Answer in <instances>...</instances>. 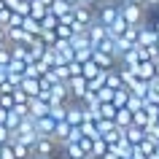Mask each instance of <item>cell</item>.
I'll use <instances>...</instances> for the list:
<instances>
[{
    "instance_id": "obj_1",
    "label": "cell",
    "mask_w": 159,
    "mask_h": 159,
    "mask_svg": "<svg viewBox=\"0 0 159 159\" xmlns=\"http://www.w3.org/2000/svg\"><path fill=\"white\" fill-rule=\"evenodd\" d=\"M119 14H121V19H124L127 25L132 27H140L143 22H146V8H143L140 3H129V0H119Z\"/></svg>"
},
{
    "instance_id": "obj_2",
    "label": "cell",
    "mask_w": 159,
    "mask_h": 159,
    "mask_svg": "<svg viewBox=\"0 0 159 159\" xmlns=\"http://www.w3.org/2000/svg\"><path fill=\"white\" fill-rule=\"evenodd\" d=\"M30 151H33V157H57L59 154V143L54 140L51 135H38L35 143L30 146Z\"/></svg>"
},
{
    "instance_id": "obj_3",
    "label": "cell",
    "mask_w": 159,
    "mask_h": 159,
    "mask_svg": "<svg viewBox=\"0 0 159 159\" xmlns=\"http://www.w3.org/2000/svg\"><path fill=\"white\" fill-rule=\"evenodd\" d=\"M67 89H70V100L81 102V97L89 92V81L84 75H73V78H67Z\"/></svg>"
},
{
    "instance_id": "obj_4",
    "label": "cell",
    "mask_w": 159,
    "mask_h": 159,
    "mask_svg": "<svg viewBox=\"0 0 159 159\" xmlns=\"http://www.w3.org/2000/svg\"><path fill=\"white\" fill-rule=\"evenodd\" d=\"M94 22V8L92 6H84V3H78V6H73V25L78 27H86Z\"/></svg>"
},
{
    "instance_id": "obj_5",
    "label": "cell",
    "mask_w": 159,
    "mask_h": 159,
    "mask_svg": "<svg viewBox=\"0 0 159 159\" xmlns=\"http://www.w3.org/2000/svg\"><path fill=\"white\" fill-rule=\"evenodd\" d=\"M157 43H159V35L154 33V27L148 22H143L138 30V46H157Z\"/></svg>"
},
{
    "instance_id": "obj_6",
    "label": "cell",
    "mask_w": 159,
    "mask_h": 159,
    "mask_svg": "<svg viewBox=\"0 0 159 159\" xmlns=\"http://www.w3.org/2000/svg\"><path fill=\"white\" fill-rule=\"evenodd\" d=\"M86 38H89V46H97L102 38H108V27H102L100 22H92V25H86Z\"/></svg>"
},
{
    "instance_id": "obj_7",
    "label": "cell",
    "mask_w": 159,
    "mask_h": 159,
    "mask_svg": "<svg viewBox=\"0 0 159 159\" xmlns=\"http://www.w3.org/2000/svg\"><path fill=\"white\" fill-rule=\"evenodd\" d=\"M51 105H54V102H62V105H65V102H70V89H67V84L65 81H57V84L51 86Z\"/></svg>"
},
{
    "instance_id": "obj_8",
    "label": "cell",
    "mask_w": 159,
    "mask_h": 159,
    "mask_svg": "<svg viewBox=\"0 0 159 159\" xmlns=\"http://www.w3.org/2000/svg\"><path fill=\"white\" fill-rule=\"evenodd\" d=\"M92 62L97 67H102V70L116 67V57H113V54H105V51H97V49H92Z\"/></svg>"
},
{
    "instance_id": "obj_9",
    "label": "cell",
    "mask_w": 159,
    "mask_h": 159,
    "mask_svg": "<svg viewBox=\"0 0 159 159\" xmlns=\"http://www.w3.org/2000/svg\"><path fill=\"white\" fill-rule=\"evenodd\" d=\"M6 38H8V43H27L33 35L25 33L22 25H16V27H6Z\"/></svg>"
},
{
    "instance_id": "obj_10",
    "label": "cell",
    "mask_w": 159,
    "mask_h": 159,
    "mask_svg": "<svg viewBox=\"0 0 159 159\" xmlns=\"http://www.w3.org/2000/svg\"><path fill=\"white\" fill-rule=\"evenodd\" d=\"M59 151L65 154V159H86V154H84V148L78 146V140L75 143H62Z\"/></svg>"
},
{
    "instance_id": "obj_11",
    "label": "cell",
    "mask_w": 159,
    "mask_h": 159,
    "mask_svg": "<svg viewBox=\"0 0 159 159\" xmlns=\"http://www.w3.org/2000/svg\"><path fill=\"white\" fill-rule=\"evenodd\" d=\"M54 124H57V121L46 113V116L35 119V132H38V135H54Z\"/></svg>"
},
{
    "instance_id": "obj_12",
    "label": "cell",
    "mask_w": 159,
    "mask_h": 159,
    "mask_svg": "<svg viewBox=\"0 0 159 159\" xmlns=\"http://www.w3.org/2000/svg\"><path fill=\"white\" fill-rule=\"evenodd\" d=\"M8 49H11V59L33 62V59H30V51H27V46H25V43H8Z\"/></svg>"
},
{
    "instance_id": "obj_13",
    "label": "cell",
    "mask_w": 159,
    "mask_h": 159,
    "mask_svg": "<svg viewBox=\"0 0 159 159\" xmlns=\"http://www.w3.org/2000/svg\"><path fill=\"white\" fill-rule=\"evenodd\" d=\"M113 124H116V127H121V129H124V127H129V124H132V111H129V108H116Z\"/></svg>"
},
{
    "instance_id": "obj_14",
    "label": "cell",
    "mask_w": 159,
    "mask_h": 159,
    "mask_svg": "<svg viewBox=\"0 0 159 159\" xmlns=\"http://www.w3.org/2000/svg\"><path fill=\"white\" fill-rule=\"evenodd\" d=\"M8 146H11V151L16 154V159H30V157H33V151H30V146H25L22 140H11Z\"/></svg>"
},
{
    "instance_id": "obj_15",
    "label": "cell",
    "mask_w": 159,
    "mask_h": 159,
    "mask_svg": "<svg viewBox=\"0 0 159 159\" xmlns=\"http://www.w3.org/2000/svg\"><path fill=\"white\" fill-rule=\"evenodd\" d=\"M22 30H25V33H30V35H38V33H41V22L25 14V16H22Z\"/></svg>"
},
{
    "instance_id": "obj_16",
    "label": "cell",
    "mask_w": 159,
    "mask_h": 159,
    "mask_svg": "<svg viewBox=\"0 0 159 159\" xmlns=\"http://www.w3.org/2000/svg\"><path fill=\"white\" fill-rule=\"evenodd\" d=\"M102 86H108V89H119V86H121V78H119V70H116V67H111L108 73H105Z\"/></svg>"
},
{
    "instance_id": "obj_17",
    "label": "cell",
    "mask_w": 159,
    "mask_h": 159,
    "mask_svg": "<svg viewBox=\"0 0 159 159\" xmlns=\"http://www.w3.org/2000/svg\"><path fill=\"white\" fill-rule=\"evenodd\" d=\"M59 25V16L54 14V11H46L41 16V30H54V27Z\"/></svg>"
},
{
    "instance_id": "obj_18",
    "label": "cell",
    "mask_w": 159,
    "mask_h": 159,
    "mask_svg": "<svg viewBox=\"0 0 159 159\" xmlns=\"http://www.w3.org/2000/svg\"><path fill=\"white\" fill-rule=\"evenodd\" d=\"M127 97H129V92H127L124 86H119V89H113V97H111V102H113L116 108H124V105H127Z\"/></svg>"
},
{
    "instance_id": "obj_19",
    "label": "cell",
    "mask_w": 159,
    "mask_h": 159,
    "mask_svg": "<svg viewBox=\"0 0 159 159\" xmlns=\"http://www.w3.org/2000/svg\"><path fill=\"white\" fill-rule=\"evenodd\" d=\"M46 6H41V3H38V0H30V11H27V16H33V19H38V22H41V16L43 14H46Z\"/></svg>"
},
{
    "instance_id": "obj_20",
    "label": "cell",
    "mask_w": 159,
    "mask_h": 159,
    "mask_svg": "<svg viewBox=\"0 0 159 159\" xmlns=\"http://www.w3.org/2000/svg\"><path fill=\"white\" fill-rule=\"evenodd\" d=\"M73 8V6H70V3H65V0H54V3H51V8L49 11H54V14H57V16H65L67 11Z\"/></svg>"
},
{
    "instance_id": "obj_21",
    "label": "cell",
    "mask_w": 159,
    "mask_h": 159,
    "mask_svg": "<svg viewBox=\"0 0 159 159\" xmlns=\"http://www.w3.org/2000/svg\"><path fill=\"white\" fill-rule=\"evenodd\" d=\"M0 108H6V111L14 108V92H0Z\"/></svg>"
},
{
    "instance_id": "obj_22",
    "label": "cell",
    "mask_w": 159,
    "mask_h": 159,
    "mask_svg": "<svg viewBox=\"0 0 159 159\" xmlns=\"http://www.w3.org/2000/svg\"><path fill=\"white\" fill-rule=\"evenodd\" d=\"M19 121H22V116H19L16 111L11 108V111H8V119H6V127H8V129H16V127H19Z\"/></svg>"
},
{
    "instance_id": "obj_23",
    "label": "cell",
    "mask_w": 159,
    "mask_h": 159,
    "mask_svg": "<svg viewBox=\"0 0 159 159\" xmlns=\"http://www.w3.org/2000/svg\"><path fill=\"white\" fill-rule=\"evenodd\" d=\"M124 108H129V111L135 113V111H140V108H143V100H140V97H135V94H129V97H127V105H124Z\"/></svg>"
},
{
    "instance_id": "obj_24",
    "label": "cell",
    "mask_w": 159,
    "mask_h": 159,
    "mask_svg": "<svg viewBox=\"0 0 159 159\" xmlns=\"http://www.w3.org/2000/svg\"><path fill=\"white\" fill-rule=\"evenodd\" d=\"M8 59H11V49H8V43H6V46H0V67L8 65Z\"/></svg>"
},
{
    "instance_id": "obj_25",
    "label": "cell",
    "mask_w": 159,
    "mask_h": 159,
    "mask_svg": "<svg viewBox=\"0 0 159 159\" xmlns=\"http://www.w3.org/2000/svg\"><path fill=\"white\" fill-rule=\"evenodd\" d=\"M0 159H16V154L11 151L8 143H3V146H0Z\"/></svg>"
},
{
    "instance_id": "obj_26",
    "label": "cell",
    "mask_w": 159,
    "mask_h": 159,
    "mask_svg": "<svg viewBox=\"0 0 159 159\" xmlns=\"http://www.w3.org/2000/svg\"><path fill=\"white\" fill-rule=\"evenodd\" d=\"M11 140V129L6 124H0V146H3V143H8Z\"/></svg>"
},
{
    "instance_id": "obj_27",
    "label": "cell",
    "mask_w": 159,
    "mask_h": 159,
    "mask_svg": "<svg viewBox=\"0 0 159 159\" xmlns=\"http://www.w3.org/2000/svg\"><path fill=\"white\" fill-rule=\"evenodd\" d=\"M140 6L146 8V14H148V11H157V8H159V0H143Z\"/></svg>"
},
{
    "instance_id": "obj_28",
    "label": "cell",
    "mask_w": 159,
    "mask_h": 159,
    "mask_svg": "<svg viewBox=\"0 0 159 159\" xmlns=\"http://www.w3.org/2000/svg\"><path fill=\"white\" fill-rule=\"evenodd\" d=\"M100 159H119V154H116V148H111V146H108V151H105Z\"/></svg>"
},
{
    "instance_id": "obj_29",
    "label": "cell",
    "mask_w": 159,
    "mask_h": 159,
    "mask_svg": "<svg viewBox=\"0 0 159 159\" xmlns=\"http://www.w3.org/2000/svg\"><path fill=\"white\" fill-rule=\"evenodd\" d=\"M8 43V38H6V27H0V46H6Z\"/></svg>"
},
{
    "instance_id": "obj_30",
    "label": "cell",
    "mask_w": 159,
    "mask_h": 159,
    "mask_svg": "<svg viewBox=\"0 0 159 159\" xmlns=\"http://www.w3.org/2000/svg\"><path fill=\"white\" fill-rule=\"evenodd\" d=\"M6 119H8V111H6V108H0V124H6Z\"/></svg>"
},
{
    "instance_id": "obj_31",
    "label": "cell",
    "mask_w": 159,
    "mask_h": 159,
    "mask_svg": "<svg viewBox=\"0 0 159 159\" xmlns=\"http://www.w3.org/2000/svg\"><path fill=\"white\" fill-rule=\"evenodd\" d=\"M38 3H41V6H46V8H51V3H54V0H38Z\"/></svg>"
},
{
    "instance_id": "obj_32",
    "label": "cell",
    "mask_w": 159,
    "mask_h": 159,
    "mask_svg": "<svg viewBox=\"0 0 159 159\" xmlns=\"http://www.w3.org/2000/svg\"><path fill=\"white\" fill-rule=\"evenodd\" d=\"M151 27H154V33L159 35V19H157V22H154V25H151Z\"/></svg>"
},
{
    "instance_id": "obj_33",
    "label": "cell",
    "mask_w": 159,
    "mask_h": 159,
    "mask_svg": "<svg viewBox=\"0 0 159 159\" xmlns=\"http://www.w3.org/2000/svg\"><path fill=\"white\" fill-rule=\"evenodd\" d=\"M30 159H54V157H30Z\"/></svg>"
},
{
    "instance_id": "obj_34",
    "label": "cell",
    "mask_w": 159,
    "mask_h": 159,
    "mask_svg": "<svg viewBox=\"0 0 159 159\" xmlns=\"http://www.w3.org/2000/svg\"><path fill=\"white\" fill-rule=\"evenodd\" d=\"M129 3H143V0H129Z\"/></svg>"
}]
</instances>
